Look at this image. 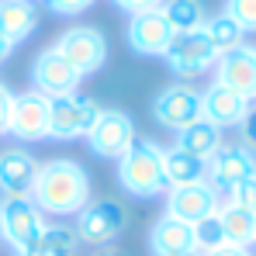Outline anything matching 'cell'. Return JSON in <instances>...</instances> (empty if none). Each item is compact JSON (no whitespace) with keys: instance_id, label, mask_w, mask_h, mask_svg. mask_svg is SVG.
Here are the masks:
<instances>
[{"instance_id":"d6a6232c","label":"cell","mask_w":256,"mask_h":256,"mask_svg":"<svg viewBox=\"0 0 256 256\" xmlns=\"http://www.w3.org/2000/svg\"><path fill=\"white\" fill-rule=\"evenodd\" d=\"M18 256H48V250L42 246V239H32L28 246H21V250H18Z\"/></svg>"},{"instance_id":"8992f818","label":"cell","mask_w":256,"mask_h":256,"mask_svg":"<svg viewBox=\"0 0 256 256\" xmlns=\"http://www.w3.org/2000/svg\"><path fill=\"white\" fill-rule=\"evenodd\" d=\"M163 59L170 62V70L180 76V80H194V76L214 70L218 52L212 48L208 35L198 28V32H173V38H170V45H166V52H163Z\"/></svg>"},{"instance_id":"f1b7e54d","label":"cell","mask_w":256,"mask_h":256,"mask_svg":"<svg viewBox=\"0 0 256 256\" xmlns=\"http://www.w3.org/2000/svg\"><path fill=\"white\" fill-rule=\"evenodd\" d=\"M42 4H45L48 14H56V18H70V21H73V18H84L97 0H42Z\"/></svg>"},{"instance_id":"3957f363","label":"cell","mask_w":256,"mask_h":256,"mask_svg":"<svg viewBox=\"0 0 256 256\" xmlns=\"http://www.w3.org/2000/svg\"><path fill=\"white\" fill-rule=\"evenodd\" d=\"M100 104L94 97L66 94V97H48V138L56 142H76L86 138V132L100 118Z\"/></svg>"},{"instance_id":"5bb4252c","label":"cell","mask_w":256,"mask_h":256,"mask_svg":"<svg viewBox=\"0 0 256 256\" xmlns=\"http://www.w3.org/2000/svg\"><path fill=\"white\" fill-rule=\"evenodd\" d=\"M170 38H173V28L166 24V18L160 14V7L132 14L125 24V42L135 56H163Z\"/></svg>"},{"instance_id":"7402d4cb","label":"cell","mask_w":256,"mask_h":256,"mask_svg":"<svg viewBox=\"0 0 256 256\" xmlns=\"http://www.w3.org/2000/svg\"><path fill=\"white\" fill-rule=\"evenodd\" d=\"M218 218L225 228V242L228 246H256V225H253V212H242L228 201L218 204Z\"/></svg>"},{"instance_id":"d590c367","label":"cell","mask_w":256,"mask_h":256,"mask_svg":"<svg viewBox=\"0 0 256 256\" xmlns=\"http://www.w3.org/2000/svg\"><path fill=\"white\" fill-rule=\"evenodd\" d=\"M90 256H125V253H118V250H111V246H97Z\"/></svg>"},{"instance_id":"9a60e30c","label":"cell","mask_w":256,"mask_h":256,"mask_svg":"<svg viewBox=\"0 0 256 256\" xmlns=\"http://www.w3.org/2000/svg\"><path fill=\"white\" fill-rule=\"evenodd\" d=\"M38 163L24 146H7L0 149V194L7 198H28L32 194V180L38 173Z\"/></svg>"},{"instance_id":"7a4b0ae2","label":"cell","mask_w":256,"mask_h":256,"mask_svg":"<svg viewBox=\"0 0 256 256\" xmlns=\"http://www.w3.org/2000/svg\"><path fill=\"white\" fill-rule=\"evenodd\" d=\"M114 173L122 190L132 198H160L170 190L163 173V146L152 138H138L122 160H114Z\"/></svg>"},{"instance_id":"cb8c5ba5","label":"cell","mask_w":256,"mask_h":256,"mask_svg":"<svg viewBox=\"0 0 256 256\" xmlns=\"http://www.w3.org/2000/svg\"><path fill=\"white\" fill-rule=\"evenodd\" d=\"M42 246L48 250V256H76L84 250V239L76 232V225H66V222H52L42 228Z\"/></svg>"},{"instance_id":"d6986e66","label":"cell","mask_w":256,"mask_h":256,"mask_svg":"<svg viewBox=\"0 0 256 256\" xmlns=\"http://www.w3.org/2000/svg\"><path fill=\"white\" fill-rule=\"evenodd\" d=\"M38 32V7L35 0H0V35L10 42H28Z\"/></svg>"},{"instance_id":"ffe728a7","label":"cell","mask_w":256,"mask_h":256,"mask_svg":"<svg viewBox=\"0 0 256 256\" xmlns=\"http://www.w3.org/2000/svg\"><path fill=\"white\" fill-rule=\"evenodd\" d=\"M163 173H166V187H187V184L208 180V163L173 146L163 149Z\"/></svg>"},{"instance_id":"e0dca14e","label":"cell","mask_w":256,"mask_h":256,"mask_svg":"<svg viewBox=\"0 0 256 256\" xmlns=\"http://www.w3.org/2000/svg\"><path fill=\"white\" fill-rule=\"evenodd\" d=\"M246 111H250V100L246 97H239L236 90H228V86L214 84L208 90H201V118L204 122H212L214 128H239L242 125V118H246Z\"/></svg>"},{"instance_id":"1f68e13d","label":"cell","mask_w":256,"mask_h":256,"mask_svg":"<svg viewBox=\"0 0 256 256\" xmlns=\"http://www.w3.org/2000/svg\"><path fill=\"white\" fill-rule=\"evenodd\" d=\"M198 256H256L250 246H218V250H208V253H198Z\"/></svg>"},{"instance_id":"ba28073f","label":"cell","mask_w":256,"mask_h":256,"mask_svg":"<svg viewBox=\"0 0 256 256\" xmlns=\"http://www.w3.org/2000/svg\"><path fill=\"white\" fill-rule=\"evenodd\" d=\"M128 225V212L122 201L104 198V201H90L84 212L76 214V232L84 239V246H108L114 242Z\"/></svg>"},{"instance_id":"74e56055","label":"cell","mask_w":256,"mask_h":256,"mask_svg":"<svg viewBox=\"0 0 256 256\" xmlns=\"http://www.w3.org/2000/svg\"><path fill=\"white\" fill-rule=\"evenodd\" d=\"M0 132H4V125H0Z\"/></svg>"},{"instance_id":"836d02e7","label":"cell","mask_w":256,"mask_h":256,"mask_svg":"<svg viewBox=\"0 0 256 256\" xmlns=\"http://www.w3.org/2000/svg\"><path fill=\"white\" fill-rule=\"evenodd\" d=\"M10 100H14V90L10 86L0 84V125H4V114H7V108H10Z\"/></svg>"},{"instance_id":"277c9868","label":"cell","mask_w":256,"mask_h":256,"mask_svg":"<svg viewBox=\"0 0 256 256\" xmlns=\"http://www.w3.org/2000/svg\"><path fill=\"white\" fill-rule=\"evenodd\" d=\"M135 142H138L135 122L122 108H104L100 118L94 122V128L86 132V149L94 156H100V160H111V163L122 160Z\"/></svg>"},{"instance_id":"f546056e","label":"cell","mask_w":256,"mask_h":256,"mask_svg":"<svg viewBox=\"0 0 256 256\" xmlns=\"http://www.w3.org/2000/svg\"><path fill=\"white\" fill-rule=\"evenodd\" d=\"M239 132H242V146L256 152V108H253V104H250V111H246V118H242Z\"/></svg>"},{"instance_id":"e575fe53","label":"cell","mask_w":256,"mask_h":256,"mask_svg":"<svg viewBox=\"0 0 256 256\" xmlns=\"http://www.w3.org/2000/svg\"><path fill=\"white\" fill-rule=\"evenodd\" d=\"M10 56H14V42H10L7 35H0V66H4Z\"/></svg>"},{"instance_id":"4fadbf2b","label":"cell","mask_w":256,"mask_h":256,"mask_svg":"<svg viewBox=\"0 0 256 256\" xmlns=\"http://www.w3.org/2000/svg\"><path fill=\"white\" fill-rule=\"evenodd\" d=\"M256 176V152L246 146H222L208 160V184L225 198L239 180Z\"/></svg>"},{"instance_id":"8d00e7d4","label":"cell","mask_w":256,"mask_h":256,"mask_svg":"<svg viewBox=\"0 0 256 256\" xmlns=\"http://www.w3.org/2000/svg\"><path fill=\"white\" fill-rule=\"evenodd\" d=\"M253 225H256V212H253Z\"/></svg>"},{"instance_id":"4316f807","label":"cell","mask_w":256,"mask_h":256,"mask_svg":"<svg viewBox=\"0 0 256 256\" xmlns=\"http://www.w3.org/2000/svg\"><path fill=\"white\" fill-rule=\"evenodd\" d=\"M225 18H232L242 32H256V0H225Z\"/></svg>"},{"instance_id":"4dcf8cb0","label":"cell","mask_w":256,"mask_h":256,"mask_svg":"<svg viewBox=\"0 0 256 256\" xmlns=\"http://www.w3.org/2000/svg\"><path fill=\"white\" fill-rule=\"evenodd\" d=\"M111 4H114L118 10H125L128 18H132V14H142V10H156L163 0H111Z\"/></svg>"},{"instance_id":"30bf717a","label":"cell","mask_w":256,"mask_h":256,"mask_svg":"<svg viewBox=\"0 0 256 256\" xmlns=\"http://www.w3.org/2000/svg\"><path fill=\"white\" fill-rule=\"evenodd\" d=\"M48 225L45 214L35 208L32 198H7L0 204V236L7 246H14V253L21 246H28L32 239L42 236V228Z\"/></svg>"},{"instance_id":"9c48e42d","label":"cell","mask_w":256,"mask_h":256,"mask_svg":"<svg viewBox=\"0 0 256 256\" xmlns=\"http://www.w3.org/2000/svg\"><path fill=\"white\" fill-rule=\"evenodd\" d=\"M152 118L166 132H184L194 122H201V90L190 84H170L163 86L152 100Z\"/></svg>"},{"instance_id":"5b68a950","label":"cell","mask_w":256,"mask_h":256,"mask_svg":"<svg viewBox=\"0 0 256 256\" xmlns=\"http://www.w3.org/2000/svg\"><path fill=\"white\" fill-rule=\"evenodd\" d=\"M80 76H90V73H97V70H104V62H108V38H104V32L100 28H90V24H73V28H66L56 45H52Z\"/></svg>"},{"instance_id":"484cf974","label":"cell","mask_w":256,"mask_h":256,"mask_svg":"<svg viewBox=\"0 0 256 256\" xmlns=\"http://www.w3.org/2000/svg\"><path fill=\"white\" fill-rule=\"evenodd\" d=\"M190 228H194V246H198V253H208V250L225 246V228H222V218H218V212L204 214V218H198Z\"/></svg>"},{"instance_id":"ac0fdd59","label":"cell","mask_w":256,"mask_h":256,"mask_svg":"<svg viewBox=\"0 0 256 256\" xmlns=\"http://www.w3.org/2000/svg\"><path fill=\"white\" fill-rule=\"evenodd\" d=\"M149 250H152V256H198L194 228L187 222H180V218L163 214L149 228Z\"/></svg>"},{"instance_id":"8fae6325","label":"cell","mask_w":256,"mask_h":256,"mask_svg":"<svg viewBox=\"0 0 256 256\" xmlns=\"http://www.w3.org/2000/svg\"><path fill=\"white\" fill-rule=\"evenodd\" d=\"M214 84L236 90L239 97H246L250 104L256 100V45H239L218 56L214 62Z\"/></svg>"},{"instance_id":"d4e9b609","label":"cell","mask_w":256,"mask_h":256,"mask_svg":"<svg viewBox=\"0 0 256 256\" xmlns=\"http://www.w3.org/2000/svg\"><path fill=\"white\" fill-rule=\"evenodd\" d=\"M201 32L208 35V42H212V48L222 56V52H228V48H239V45L246 42V32L232 21V18H225V14H214V18H208L204 24H201Z\"/></svg>"},{"instance_id":"44dd1931","label":"cell","mask_w":256,"mask_h":256,"mask_svg":"<svg viewBox=\"0 0 256 256\" xmlns=\"http://www.w3.org/2000/svg\"><path fill=\"white\" fill-rule=\"evenodd\" d=\"M222 128H214L212 122H194L190 128H184V132H176V149H184V152H190V156H198V160H212L214 152L222 149Z\"/></svg>"},{"instance_id":"7c38bea8","label":"cell","mask_w":256,"mask_h":256,"mask_svg":"<svg viewBox=\"0 0 256 256\" xmlns=\"http://www.w3.org/2000/svg\"><path fill=\"white\" fill-rule=\"evenodd\" d=\"M80 73L48 45L45 52L35 56V62H32V90H38L45 97H66V94H76V86H80Z\"/></svg>"},{"instance_id":"6da1fadb","label":"cell","mask_w":256,"mask_h":256,"mask_svg":"<svg viewBox=\"0 0 256 256\" xmlns=\"http://www.w3.org/2000/svg\"><path fill=\"white\" fill-rule=\"evenodd\" d=\"M28 198L45 218H76L94 198V184L76 160H45L38 163Z\"/></svg>"},{"instance_id":"83f0119b","label":"cell","mask_w":256,"mask_h":256,"mask_svg":"<svg viewBox=\"0 0 256 256\" xmlns=\"http://www.w3.org/2000/svg\"><path fill=\"white\" fill-rule=\"evenodd\" d=\"M225 201H228V204H236V208H242V212H256V176L239 180V184L225 194Z\"/></svg>"},{"instance_id":"603a6c76","label":"cell","mask_w":256,"mask_h":256,"mask_svg":"<svg viewBox=\"0 0 256 256\" xmlns=\"http://www.w3.org/2000/svg\"><path fill=\"white\" fill-rule=\"evenodd\" d=\"M160 14L166 18V24L173 32H198L208 21V10L201 0H163Z\"/></svg>"},{"instance_id":"52a82bcc","label":"cell","mask_w":256,"mask_h":256,"mask_svg":"<svg viewBox=\"0 0 256 256\" xmlns=\"http://www.w3.org/2000/svg\"><path fill=\"white\" fill-rule=\"evenodd\" d=\"M4 132L14 135L18 142H42L48 138V97L38 90L14 94L7 114H4Z\"/></svg>"},{"instance_id":"2e32d148","label":"cell","mask_w":256,"mask_h":256,"mask_svg":"<svg viewBox=\"0 0 256 256\" xmlns=\"http://www.w3.org/2000/svg\"><path fill=\"white\" fill-rule=\"evenodd\" d=\"M218 204H222V194L214 190L208 180H201V184H187V187H170L166 214L187 222V225H194L198 218L218 212Z\"/></svg>"}]
</instances>
